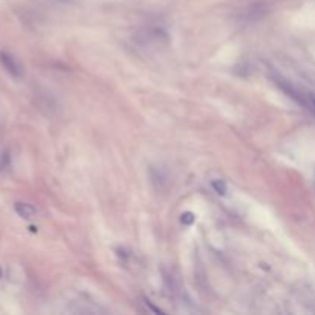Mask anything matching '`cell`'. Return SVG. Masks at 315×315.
<instances>
[{
    "label": "cell",
    "mask_w": 315,
    "mask_h": 315,
    "mask_svg": "<svg viewBox=\"0 0 315 315\" xmlns=\"http://www.w3.org/2000/svg\"><path fill=\"white\" fill-rule=\"evenodd\" d=\"M303 105H306L311 111L315 113V92H309V94H305L303 97Z\"/></svg>",
    "instance_id": "obj_3"
},
{
    "label": "cell",
    "mask_w": 315,
    "mask_h": 315,
    "mask_svg": "<svg viewBox=\"0 0 315 315\" xmlns=\"http://www.w3.org/2000/svg\"><path fill=\"white\" fill-rule=\"evenodd\" d=\"M62 2H69V0H62Z\"/></svg>",
    "instance_id": "obj_6"
},
{
    "label": "cell",
    "mask_w": 315,
    "mask_h": 315,
    "mask_svg": "<svg viewBox=\"0 0 315 315\" xmlns=\"http://www.w3.org/2000/svg\"><path fill=\"white\" fill-rule=\"evenodd\" d=\"M182 222L186 223V225H191V223L194 222V215H192L191 212H185V214L182 215Z\"/></svg>",
    "instance_id": "obj_5"
},
{
    "label": "cell",
    "mask_w": 315,
    "mask_h": 315,
    "mask_svg": "<svg viewBox=\"0 0 315 315\" xmlns=\"http://www.w3.org/2000/svg\"><path fill=\"white\" fill-rule=\"evenodd\" d=\"M212 188L215 189V192L220 195H225L226 194V185L222 180H212Z\"/></svg>",
    "instance_id": "obj_4"
},
{
    "label": "cell",
    "mask_w": 315,
    "mask_h": 315,
    "mask_svg": "<svg viewBox=\"0 0 315 315\" xmlns=\"http://www.w3.org/2000/svg\"><path fill=\"white\" fill-rule=\"evenodd\" d=\"M0 65H2L8 74H11L12 77H20L22 75V68L19 65V62L15 60L14 56H11L6 51H0Z\"/></svg>",
    "instance_id": "obj_1"
},
{
    "label": "cell",
    "mask_w": 315,
    "mask_h": 315,
    "mask_svg": "<svg viewBox=\"0 0 315 315\" xmlns=\"http://www.w3.org/2000/svg\"><path fill=\"white\" fill-rule=\"evenodd\" d=\"M14 211L19 214V217H22L25 220H29V218H33L36 215V208L33 206V204H29V203L17 201L14 204Z\"/></svg>",
    "instance_id": "obj_2"
}]
</instances>
